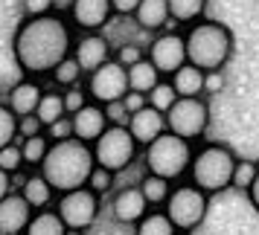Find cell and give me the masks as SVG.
<instances>
[{
    "instance_id": "cell-29",
    "label": "cell",
    "mask_w": 259,
    "mask_h": 235,
    "mask_svg": "<svg viewBox=\"0 0 259 235\" xmlns=\"http://www.w3.org/2000/svg\"><path fill=\"white\" fill-rule=\"evenodd\" d=\"M169 12L178 26H192L195 21L204 18L207 0H169Z\"/></svg>"
},
{
    "instance_id": "cell-11",
    "label": "cell",
    "mask_w": 259,
    "mask_h": 235,
    "mask_svg": "<svg viewBox=\"0 0 259 235\" xmlns=\"http://www.w3.org/2000/svg\"><path fill=\"white\" fill-rule=\"evenodd\" d=\"M146 55H149V58L154 61V67L169 79L172 73L181 70V67L189 61L187 35L178 32V29H160V32H154L152 44H149V49H146Z\"/></svg>"
},
{
    "instance_id": "cell-26",
    "label": "cell",
    "mask_w": 259,
    "mask_h": 235,
    "mask_svg": "<svg viewBox=\"0 0 259 235\" xmlns=\"http://www.w3.org/2000/svg\"><path fill=\"white\" fill-rule=\"evenodd\" d=\"M172 180L169 177H160V174H152V171H146L140 180V189L143 195H146V200L152 203V209H163L166 200H169V195H172Z\"/></svg>"
},
{
    "instance_id": "cell-18",
    "label": "cell",
    "mask_w": 259,
    "mask_h": 235,
    "mask_svg": "<svg viewBox=\"0 0 259 235\" xmlns=\"http://www.w3.org/2000/svg\"><path fill=\"white\" fill-rule=\"evenodd\" d=\"M44 96V84L38 76H24L21 82L12 84V90L6 96V105L12 107L18 116H26V113H35L38 110V102Z\"/></svg>"
},
{
    "instance_id": "cell-4",
    "label": "cell",
    "mask_w": 259,
    "mask_h": 235,
    "mask_svg": "<svg viewBox=\"0 0 259 235\" xmlns=\"http://www.w3.org/2000/svg\"><path fill=\"white\" fill-rule=\"evenodd\" d=\"M239 157L224 142H201L195 145V157L189 165V177L195 186H201L207 195H222L233 189V171Z\"/></svg>"
},
{
    "instance_id": "cell-32",
    "label": "cell",
    "mask_w": 259,
    "mask_h": 235,
    "mask_svg": "<svg viewBox=\"0 0 259 235\" xmlns=\"http://www.w3.org/2000/svg\"><path fill=\"white\" fill-rule=\"evenodd\" d=\"M18 113L6 102H0V148L9 145V142H18Z\"/></svg>"
},
{
    "instance_id": "cell-37",
    "label": "cell",
    "mask_w": 259,
    "mask_h": 235,
    "mask_svg": "<svg viewBox=\"0 0 259 235\" xmlns=\"http://www.w3.org/2000/svg\"><path fill=\"white\" fill-rule=\"evenodd\" d=\"M44 128V122L38 119V113H26V116H18V140H24V137H35V134H41Z\"/></svg>"
},
{
    "instance_id": "cell-25",
    "label": "cell",
    "mask_w": 259,
    "mask_h": 235,
    "mask_svg": "<svg viewBox=\"0 0 259 235\" xmlns=\"http://www.w3.org/2000/svg\"><path fill=\"white\" fill-rule=\"evenodd\" d=\"M134 235H181L175 221L166 215V209H149L134 223Z\"/></svg>"
},
{
    "instance_id": "cell-38",
    "label": "cell",
    "mask_w": 259,
    "mask_h": 235,
    "mask_svg": "<svg viewBox=\"0 0 259 235\" xmlns=\"http://www.w3.org/2000/svg\"><path fill=\"white\" fill-rule=\"evenodd\" d=\"M47 137L53 142H59V140H70L73 137V119L70 116H61L59 122H53L47 128Z\"/></svg>"
},
{
    "instance_id": "cell-20",
    "label": "cell",
    "mask_w": 259,
    "mask_h": 235,
    "mask_svg": "<svg viewBox=\"0 0 259 235\" xmlns=\"http://www.w3.org/2000/svg\"><path fill=\"white\" fill-rule=\"evenodd\" d=\"M172 21L169 12V0H143L134 12V24L140 26L143 32H160L166 29V24Z\"/></svg>"
},
{
    "instance_id": "cell-9",
    "label": "cell",
    "mask_w": 259,
    "mask_h": 235,
    "mask_svg": "<svg viewBox=\"0 0 259 235\" xmlns=\"http://www.w3.org/2000/svg\"><path fill=\"white\" fill-rule=\"evenodd\" d=\"M166 125L169 131L181 134L189 142H201L204 134L210 128V105L204 96H181L172 110L166 113Z\"/></svg>"
},
{
    "instance_id": "cell-23",
    "label": "cell",
    "mask_w": 259,
    "mask_h": 235,
    "mask_svg": "<svg viewBox=\"0 0 259 235\" xmlns=\"http://www.w3.org/2000/svg\"><path fill=\"white\" fill-rule=\"evenodd\" d=\"M24 235H70L67 223L61 221V215L56 206H47V209H35L32 221L26 223Z\"/></svg>"
},
{
    "instance_id": "cell-2",
    "label": "cell",
    "mask_w": 259,
    "mask_h": 235,
    "mask_svg": "<svg viewBox=\"0 0 259 235\" xmlns=\"http://www.w3.org/2000/svg\"><path fill=\"white\" fill-rule=\"evenodd\" d=\"M96 168L94 145L91 142L70 137V140H59L50 145L47 160L41 163V174L47 177L56 192H70V189L88 186L91 171Z\"/></svg>"
},
{
    "instance_id": "cell-7",
    "label": "cell",
    "mask_w": 259,
    "mask_h": 235,
    "mask_svg": "<svg viewBox=\"0 0 259 235\" xmlns=\"http://www.w3.org/2000/svg\"><path fill=\"white\" fill-rule=\"evenodd\" d=\"M143 145L134 140L128 125H108V131L94 142V157L99 165H105L111 171H125L137 157H140Z\"/></svg>"
},
{
    "instance_id": "cell-24",
    "label": "cell",
    "mask_w": 259,
    "mask_h": 235,
    "mask_svg": "<svg viewBox=\"0 0 259 235\" xmlns=\"http://www.w3.org/2000/svg\"><path fill=\"white\" fill-rule=\"evenodd\" d=\"M35 113H38V119L44 122V128H50L53 122H59L61 116H70L67 107H64V90L56 87V84L44 87V96H41V102H38Z\"/></svg>"
},
{
    "instance_id": "cell-1",
    "label": "cell",
    "mask_w": 259,
    "mask_h": 235,
    "mask_svg": "<svg viewBox=\"0 0 259 235\" xmlns=\"http://www.w3.org/2000/svg\"><path fill=\"white\" fill-rule=\"evenodd\" d=\"M76 26L70 24L67 15L50 12V15H35V18H24L12 35V55L15 64L24 76H38L44 79L59 67L73 52Z\"/></svg>"
},
{
    "instance_id": "cell-15",
    "label": "cell",
    "mask_w": 259,
    "mask_h": 235,
    "mask_svg": "<svg viewBox=\"0 0 259 235\" xmlns=\"http://www.w3.org/2000/svg\"><path fill=\"white\" fill-rule=\"evenodd\" d=\"M35 209L21 192H9L0 200V235H24L26 223L32 221Z\"/></svg>"
},
{
    "instance_id": "cell-31",
    "label": "cell",
    "mask_w": 259,
    "mask_h": 235,
    "mask_svg": "<svg viewBox=\"0 0 259 235\" xmlns=\"http://www.w3.org/2000/svg\"><path fill=\"white\" fill-rule=\"evenodd\" d=\"M259 174V163L256 160H247V157H239V163H236V171H233V189L236 192H245L253 186V180Z\"/></svg>"
},
{
    "instance_id": "cell-5",
    "label": "cell",
    "mask_w": 259,
    "mask_h": 235,
    "mask_svg": "<svg viewBox=\"0 0 259 235\" xmlns=\"http://www.w3.org/2000/svg\"><path fill=\"white\" fill-rule=\"evenodd\" d=\"M192 157H195V142L184 140L175 131L160 134L154 142H149V145L143 148V165H146V171L169 177L172 183L189 177Z\"/></svg>"
},
{
    "instance_id": "cell-12",
    "label": "cell",
    "mask_w": 259,
    "mask_h": 235,
    "mask_svg": "<svg viewBox=\"0 0 259 235\" xmlns=\"http://www.w3.org/2000/svg\"><path fill=\"white\" fill-rule=\"evenodd\" d=\"M67 18L76 26V32H102L114 18L111 0H70Z\"/></svg>"
},
{
    "instance_id": "cell-17",
    "label": "cell",
    "mask_w": 259,
    "mask_h": 235,
    "mask_svg": "<svg viewBox=\"0 0 259 235\" xmlns=\"http://www.w3.org/2000/svg\"><path fill=\"white\" fill-rule=\"evenodd\" d=\"M128 128H131V134H134V140L146 148V145L154 142L160 134H166L169 125H166V113H163V110L146 105V107H140V110H134V113H131Z\"/></svg>"
},
{
    "instance_id": "cell-10",
    "label": "cell",
    "mask_w": 259,
    "mask_h": 235,
    "mask_svg": "<svg viewBox=\"0 0 259 235\" xmlns=\"http://www.w3.org/2000/svg\"><path fill=\"white\" fill-rule=\"evenodd\" d=\"M84 87H88L91 99L99 102V105L119 102V99H125V93L131 90L128 67H125L122 61H117V58L105 61L102 67H96L94 73H88V76H84Z\"/></svg>"
},
{
    "instance_id": "cell-21",
    "label": "cell",
    "mask_w": 259,
    "mask_h": 235,
    "mask_svg": "<svg viewBox=\"0 0 259 235\" xmlns=\"http://www.w3.org/2000/svg\"><path fill=\"white\" fill-rule=\"evenodd\" d=\"M169 79H172V84H175V90L181 96H204L207 93V70H201L198 64H192V61H187Z\"/></svg>"
},
{
    "instance_id": "cell-28",
    "label": "cell",
    "mask_w": 259,
    "mask_h": 235,
    "mask_svg": "<svg viewBox=\"0 0 259 235\" xmlns=\"http://www.w3.org/2000/svg\"><path fill=\"white\" fill-rule=\"evenodd\" d=\"M18 142H21V151H24L26 168H41V163L47 160V154H50V145H53L47 131H41L35 137H24V140H18Z\"/></svg>"
},
{
    "instance_id": "cell-35",
    "label": "cell",
    "mask_w": 259,
    "mask_h": 235,
    "mask_svg": "<svg viewBox=\"0 0 259 235\" xmlns=\"http://www.w3.org/2000/svg\"><path fill=\"white\" fill-rule=\"evenodd\" d=\"M88 102H94L91 93H88V87L82 84H76V87H67L64 90V107H67V113H76V110H82Z\"/></svg>"
},
{
    "instance_id": "cell-43",
    "label": "cell",
    "mask_w": 259,
    "mask_h": 235,
    "mask_svg": "<svg viewBox=\"0 0 259 235\" xmlns=\"http://www.w3.org/2000/svg\"><path fill=\"white\" fill-rule=\"evenodd\" d=\"M122 105L128 107L131 113H134V110H140V107L149 105V96H146V93H137V90H128V93H125V99H122Z\"/></svg>"
},
{
    "instance_id": "cell-3",
    "label": "cell",
    "mask_w": 259,
    "mask_h": 235,
    "mask_svg": "<svg viewBox=\"0 0 259 235\" xmlns=\"http://www.w3.org/2000/svg\"><path fill=\"white\" fill-rule=\"evenodd\" d=\"M187 35V52L189 61L198 64L201 70H224L233 55V32L212 18H201L192 26L184 29Z\"/></svg>"
},
{
    "instance_id": "cell-16",
    "label": "cell",
    "mask_w": 259,
    "mask_h": 235,
    "mask_svg": "<svg viewBox=\"0 0 259 235\" xmlns=\"http://www.w3.org/2000/svg\"><path fill=\"white\" fill-rule=\"evenodd\" d=\"M70 119H73V137L91 142V145H94V142L108 131V125H111L105 105H99V102H88L82 110L70 113Z\"/></svg>"
},
{
    "instance_id": "cell-30",
    "label": "cell",
    "mask_w": 259,
    "mask_h": 235,
    "mask_svg": "<svg viewBox=\"0 0 259 235\" xmlns=\"http://www.w3.org/2000/svg\"><path fill=\"white\" fill-rule=\"evenodd\" d=\"M178 99H181V93L175 90L172 79H160V82H157V87L149 93V105L157 107V110H163V113H169Z\"/></svg>"
},
{
    "instance_id": "cell-40",
    "label": "cell",
    "mask_w": 259,
    "mask_h": 235,
    "mask_svg": "<svg viewBox=\"0 0 259 235\" xmlns=\"http://www.w3.org/2000/svg\"><path fill=\"white\" fill-rule=\"evenodd\" d=\"M105 110H108V119H111V125H128L131 110L122 105V99H119V102H111V105H105Z\"/></svg>"
},
{
    "instance_id": "cell-19",
    "label": "cell",
    "mask_w": 259,
    "mask_h": 235,
    "mask_svg": "<svg viewBox=\"0 0 259 235\" xmlns=\"http://www.w3.org/2000/svg\"><path fill=\"white\" fill-rule=\"evenodd\" d=\"M18 192L29 200V206H32V209H47V206H56V198H59V192L53 189V183H50L47 177L41 174V168L29 171V174L24 177V183H21Z\"/></svg>"
},
{
    "instance_id": "cell-45",
    "label": "cell",
    "mask_w": 259,
    "mask_h": 235,
    "mask_svg": "<svg viewBox=\"0 0 259 235\" xmlns=\"http://www.w3.org/2000/svg\"><path fill=\"white\" fill-rule=\"evenodd\" d=\"M247 200H250V206L259 212V174H256V180H253V186L247 189Z\"/></svg>"
},
{
    "instance_id": "cell-33",
    "label": "cell",
    "mask_w": 259,
    "mask_h": 235,
    "mask_svg": "<svg viewBox=\"0 0 259 235\" xmlns=\"http://www.w3.org/2000/svg\"><path fill=\"white\" fill-rule=\"evenodd\" d=\"M24 151H21V142H9L0 148V168H6L9 174H18L24 168Z\"/></svg>"
},
{
    "instance_id": "cell-6",
    "label": "cell",
    "mask_w": 259,
    "mask_h": 235,
    "mask_svg": "<svg viewBox=\"0 0 259 235\" xmlns=\"http://www.w3.org/2000/svg\"><path fill=\"white\" fill-rule=\"evenodd\" d=\"M210 198L201 186H195L192 180H178L175 186H172V195L166 200V215L175 221L178 232L181 235H189L195 232L204 218H207V212H210Z\"/></svg>"
},
{
    "instance_id": "cell-42",
    "label": "cell",
    "mask_w": 259,
    "mask_h": 235,
    "mask_svg": "<svg viewBox=\"0 0 259 235\" xmlns=\"http://www.w3.org/2000/svg\"><path fill=\"white\" fill-rule=\"evenodd\" d=\"M224 90V70H210L207 73V93L219 96Z\"/></svg>"
},
{
    "instance_id": "cell-13",
    "label": "cell",
    "mask_w": 259,
    "mask_h": 235,
    "mask_svg": "<svg viewBox=\"0 0 259 235\" xmlns=\"http://www.w3.org/2000/svg\"><path fill=\"white\" fill-rule=\"evenodd\" d=\"M149 209H152V203L146 200L140 183L119 189V192H114V198H111V218L117 223H122V226H134Z\"/></svg>"
},
{
    "instance_id": "cell-14",
    "label": "cell",
    "mask_w": 259,
    "mask_h": 235,
    "mask_svg": "<svg viewBox=\"0 0 259 235\" xmlns=\"http://www.w3.org/2000/svg\"><path fill=\"white\" fill-rule=\"evenodd\" d=\"M73 55L79 58L84 73H94L96 67H102L105 61L114 58V47L102 32H79L76 44H73Z\"/></svg>"
},
{
    "instance_id": "cell-34",
    "label": "cell",
    "mask_w": 259,
    "mask_h": 235,
    "mask_svg": "<svg viewBox=\"0 0 259 235\" xmlns=\"http://www.w3.org/2000/svg\"><path fill=\"white\" fill-rule=\"evenodd\" d=\"M114 180H117V171H111V168H105V165L96 163V168L91 171V180H88V186L94 189V192H99V195L105 198L108 192H114Z\"/></svg>"
},
{
    "instance_id": "cell-39",
    "label": "cell",
    "mask_w": 259,
    "mask_h": 235,
    "mask_svg": "<svg viewBox=\"0 0 259 235\" xmlns=\"http://www.w3.org/2000/svg\"><path fill=\"white\" fill-rule=\"evenodd\" d=\"M114 58H117V61H122L125 67H131L134 61L146 58V52H143V47H137V44H122L119 49H114Z\"/></svg>"
},
{
    "instance_id": "cell-44",
    "label": "cell",
    "mask_w": 259,
    "mask_h": 235,
    "mask_svg": "<svg viewBox=\"0 0 259 235\" xmlns=\"http://www.w3.org/2000/svg\"><path fill=\"white\" fill-rule=\"evenodd\" d=\"M9 192H12V174L6 168H0V200L6 198Z\"/></svg>"
},
{
    "instance_id": "cell-36",
    "label": "cell",
    "mask_w": 259,
    "mask_h": 235,
    "mask_svg": "<svg viewBox=\"0 0 259 235\" xmlns=\"http://www.w3.org/2000/svg\"><path fill=\"white\" fill-rule=\"evenodd\" d=\"M56 12V0H21V15L35 18V15H50Z\"/></svg>"
},
{
    "instance_id": "cell-27",
    "label": "cell",
    "mask_w": 259,
    "mask_h": 235,
    "mask_svg": "<svg viewBox=\"0 0 259 235\" xmlns=\"http://www.w3.org/2000/svg\"><path fill=\"white\" fill-rule=\"evenodd\" d=\"M84 76H88V73H84V67L79 64V58H76V55L70 52V55H67L64 61H59V67L50 73L47 79L56 84V87L67 90V87H76V84H82V82H84Z\"/></svg>"
},
{
    "instance_id": "cell-22",
    "label": "cell",
    "mask_w": 259,
    "mask_h": 235,
    "mask_svg": "<svg viewBox=\"0 0 259 235\" xmlns=\"http://www.w3.org/2000/svg\"><path fill=\"white\" fill-rule=\"evenodd\" d=\"M160 79H166L163 73L154 67V61L146 55V58H140V61H134L128 67V84H131V90H137V93H152L154 87H157V82Z\"/></svg>"
},
{
    "instance_id": "cell-8",
    "label": "cell",
    "mask_w": 259,
    "mask_h": 235,
    "mask_svg": "<svg viewBox=\"0 0 259 235\" xmlns=\"http://www.w3.org/2000/svg\"><path fill=\"white\" fill-rule=\"evenodd\" d=\"M56 209H59L61 221L67 223L70 232H88L102 212V195L94 192L91 186L70 189V192H61L56 198Z\"/></svg>"
},
{
    "instance_id": "cell-41",
    "label": "cell",
    "mask_w": 259,
    "mask_h": 235,
    "mask_svg": "<svg viewBox=\"0 0 259 235\" xmlns=\"http://www.w3.org/2000/svg\"><path fill=\"white\" fill-rule=\"evenodd\" d=\"M114 3V15H119V18H134V12H137V6H140L143 0H111Z\"/></svg>"
}]
</instances>
